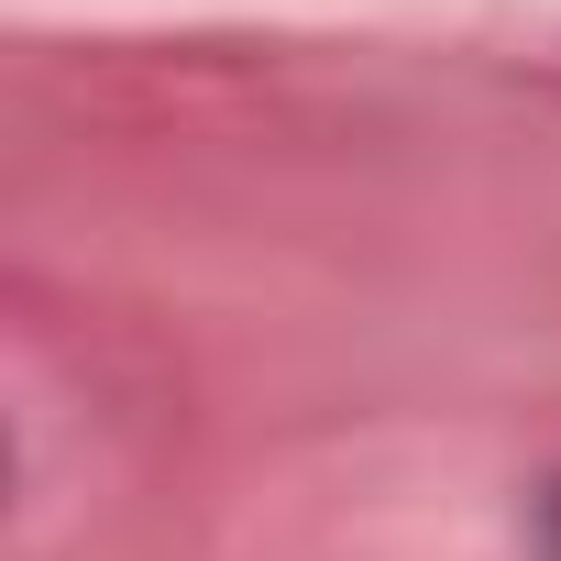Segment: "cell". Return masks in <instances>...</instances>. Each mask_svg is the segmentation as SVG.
Returning a JSON list of instances; mask_svg holds the SVG:
<instances>
[{"instance_id": "6da1fadb", "label": "cell", "mask_w": 561, "mask_h": 561, "mask_svg": "<svg viewBox=\"0 0 561 561\" xmlns=\"http://www.w3.org/2000/svg\"><path fill=\"white\" fill-rule=\"evenodd\" d=\"M528 528H539V561H561V473L539 484V506H528Z\"/></svg>"}]
</instances>
